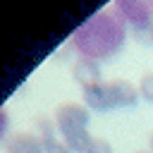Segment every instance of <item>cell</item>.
<instances>
[{"label":"cell","instance_id":"5b68a950","mask_svg":"<svg viewBox=\"0 0 153 153\" xmlns=\"http://www.w3.org/2000/svg\"><path fill=\"white\" fill-rule=\"evenodd\" d=\"M72 76L81 88H88V86H96V84L103 81L100 79V67L91 57H76V62L72 65Z\"/></svg>","mask_w":153,"mask_h":153},{"label":"cell","instance_id":"30bf717a","mask_svg":"<svg viewBox=\"0 0 153 153\" xmlns=\"http://www.w3.org/2000/svg\"><path fill=\"white\" fill-rule=\"evenodd\" d=\"M86 153H112V146H110L105 139L93 136V141H91V146H88V151H86Z\"/></svg>","mask_w":153,"mask_h":153},{"label":"cell","instance_id":"8992f818","mask_svg":"<svg viewBox=\"0 0 153 153\" xmlns=\"http://www.w3.org/2000/svg\"><path fill=\"white\" fill-rule=\"evenodd\" d=\"M108 91H110V98H112V105L115 108H134L139 103V88H134V84L124 81V79H112L108 81Z\"/></svg>","mask_w":153,"mask_h":153},{"label":"cell","instance_id":"6da1fadb","mask_svg":"<svg viewBox=\"0 0 153 153\" xmlns=\"http://www.w3.org/2000/svg\"><path fill=\"white\" fill-rule=\"evenodd\" d=\"M127 41V22L120 17L117 10H100L91 14L74 33L72 45L81 57H91L96 62L115 57Z\"/></svg>","mask_w":153,"mask_h":153},{"label":"cell","instance_id":"8fae6325","mask_svg":"<svg viewBox=\"0 0 153 153\" xmlns=\"http://www.w3.org/2000/svg\"><path fill=\"white\" fill-rule=\"evenodd\" d=\"M7 127H10V115L5 108H0V141H7Z\"/></svg>","mask_w":153,"mask_h":153},{"label":"cell","instance_id":"5bb4252c","mask_svg":"<svg viewBox=\"0 0 153 153\" xmlns=\"http://www.w3.org/2000/svg\"><path fill=\"white\" fill-rule=\"evenodd\" d=\"M136 153H151V151H136Z\"/></svg>","mask_w":153,"mask_h":153},{"label":"cell","instance_id":"ba28073f","mask_svg":"<svg viewBox=\"0 0 153 153\" xmlns=\"http://www.w3.org/2000/svg\"><path fill=\"white\" fill-rule=\"evenodd\" d=\"M5 153H43V143L31 131H17L7 136Z\"/></svg>","mask_w":153,"mask_h":153},{"label":"cell","instance_id":"7c38bea8","mask_svg":"<svg viewBox=\"0 0 153 153\" xmlns=\"http://www.w3.org/2000/svg\"><path fill=\"white\" fill-rule=\"evenodd\" d=\"M141 36H146V41H148V43H153V29H151V31H146V33H141Z\"/></svg>","mask_w":153,"mask_h":153},{"label":"cell","instance_id":"9c48e42d","mask_svg":"<svg viewBox=\"0 0 153 153\" xmlns=\"http://www.w3.org/2000/svg\"><path fill=\"white\" fill-rule=\"evenodd\" d=\"M139 96L146 103L153 105V72H148V74L141 76V81H139Z\"/></svg>","mask_w":153,"mask_h":153},{"label":"cell","instance_id":"277c9868","mask_svg":"<svg viewBox=\"0 0 153 153\" xmlns=\"http://www.w3.org/2000/svg\"><path fill=\"white\" fill-rule=\"evenodd\" d=\"M36 129H38V139L43 143V153H72L62 139H57V124L50 117H38L36 120Z\"/></svg>","mask_w":153,"mask_h":153},{"label":"cell","instance_id":"7a4b0ae2","mask_svg":"<svg viewBox=\"0 0 153 153\" xmlns=\"http://www.w3.org/2000/svg\"><path fill=\"white\" fill-rule=\"evenodd\" d=\"M88 108L86 105H79V103H62L57 105L55 110V124L62 134V141L65 146L72 151V153H86L93 136L88 134Z\"/></svg>","mask_w":153,"mask_h":153},{"label":"cell","instance_id":"4fadbf2b","mask_svg":"<svg viewBox=\"0 0 153 153\" xmlns=\"http://www.w3.org/2000/svg\"><path fill=\"white\" fill-rule=\"evenodd\" d=\"M148 146H151V153H153V131H151V136H148Z\"/></svg>","mask_w":153,"mask_h":153},{"label":"cell","instance_id":"52a82bcc","mask_svg":"<svg viewBox=\"0 0 153 153\" xmlns=\"http://www.w3.org/2000/svg\"><path fill=\"white\" fill-rule=\"evenodd\" d=\"M84 103L93 112H110V110H115L112 98H110V91H108V81H100L96 86L84 88Z\"/></svg>","mask_w":153,"mask_h":153},{"label":"cell","instance_id":"3957f363","mask_svg":"<svg viewBox=\"0 0 153 153\" xmlns=\"http://www.w3.org/2000/svg\"><path fill=\"white\" fill-rule=\"evenodd\" d=\"M115 10L136 36L153 29V0H115Z\"/></svg>","mask_w":153,"mask_h":153}]
</instances>
